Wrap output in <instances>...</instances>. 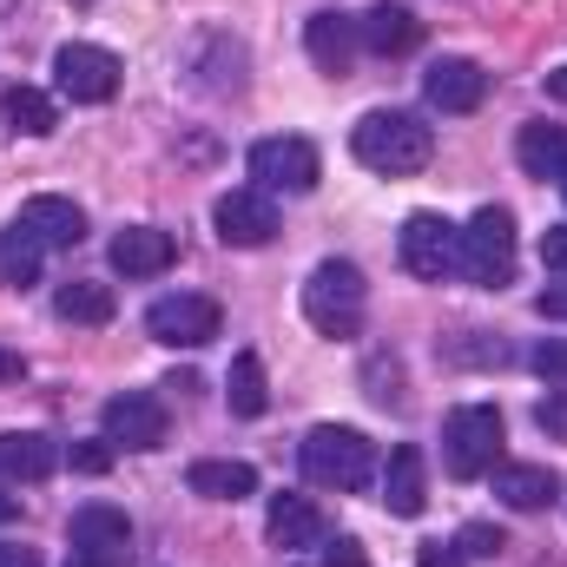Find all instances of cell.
<instances>
[{"instance_id":"obj_1","label":"cell","mask_w":567,"mask_h":567,"mask_svg":"<svg viewBox=\"0 0 567 567\" xmlns=\"http://www.w3.org/2000/svg\"><path fill=\"white\" fill-rule=\"evenodd\" d=\"M297 462H303V475L317 488H337V495H357V488L377 482V442L350 423H317L303 435Z\"/></svg>"},{"instance_id":"obj_2","label":"cell","mask_w":567,"mask_h":567,"mask_svg":"<svg viewBox=\"0 0 567 567\" xmlns=\"http://www.w3.org/2000/svg\"><path fill=\"white\" fill-rule=\"evenodd\" d=\"M350 152H357L370 172H383V178H410V172H423V165H429L435 133H429L416 113H396V106H383V113H363V120H357Z\"/></svg>"},{"instance_id":"obj_3","label":"cell","mask_w":567,"mask_h":567,"mask_svg":"<svg viewBox=\"0 0 567 567\" xmlns=\"http://www.w3.org/2000/svg\"><path fill=\"white\" fill-rule=\"evenodd\" d=\"M363 310H370V284L363 271L350 265V258H323L310 284H303V317H310V330H323V337H357L363 330Z\"/></svg>"},{"instance_id":"obj_4","label":"cell","mask_w":567,"mask_h":567,"mask_svg":"<svg viewBox=\"0 0 567 567\" xmlns=\"http://www.w3.org/2000/svg\"><path fill=\"white\" fill-rule=\"evenodd\" d=\"M455 271L482 290H502L515 278V212L508 205H482L468 225H462V245H455Z\"/></svg>"},{"instance_id":"obj_5","label":"cell","mask_w":567,"mask_h":567,"mask_svg":"<svg viewBox=\"0 0 567 567\" xmlns=\"http://www.w3.org/2000/svg\"><path fill=\"white\" fill-rule=\"evenodd\" d=\"M442 462H449L455 482H482V475H495V462H502V410H488V403H462V410L442 423Z\"/></svg>"},{"instance_id":"obj_6","label":"cell","mask_w":567,"mask_h":567,"mask_svg":"<svg viewBox=\"0 0 567 567\" xmlns=\"http://www.w3.org/2000/svg\"><path fill=\"white\" fill-rule=\"evenodd\" d=\"M455 245H462V225H449L442 212H410L403 231H396V258L403 271L423 284H442L455 271Z\"/></svg>"},{"instance_id":"obj_7","label":"cell","mask_w":567,"mask_h":567,"mask_svg":"<svg viewBox=\"0 0 567 567\" xmlns=\"http://www.w3.org/2000/svg\"><path fill=\"white\" fill-rule=\"evenodd\" d=\"M251 178H258V192L303 198V192H317L323 158H317V145L297 140V133H284V140H258L251 145Z\"/></svg>"},{"instance_id":"obj_8","label":"cell","mask_w":567,"mask_h":567,"mask_svg":"<svg viewBox=\"0 0 567 567\" xmlns=\"http://www.w3.org/2000/svg\"><path fill=\"white\" fill-rule=\"evenodd\" d=\"M120 53H106V47H86V40H73V47H60L53 53V80H60V93L73 100V106H106L113 93H120Z\"/></svg>"},{"instance_id":"obj_9","label":"cell","mask_w":567,"mask_h":567,"mask_svg":"<svg viewBox=\"0 0 567 567\" xmlns=\"http://www.w3.org/2000/svg\"><path fill=\"white\" fill-rule=\"evenodd\" d=\"M145 330H152L158 343H172V350H205V343L225 330V310H218L212 297H198V290H178V297H158V303L145 310Z\"/></svg>"},{"instance_id":"obj_10","label":"cell","mask_w":567,"mask_h":567,"mask_svg":"<svg viewBox=\"0 0 567 567\" xmlns=\"http://www.w3.org/2000/svg\"><path fill=\"white\" fill-rule=\"evenodd\" d=\"M212 225H218V238H225L231 251H265V245L278 238V205H271V192L245 185V192H225V198L212 205Z\"/></svg>"},{"instance_id":"obj_11","label":"cell","mask_w":567,"mask_h":567,"mask_svg":"<svg viewBox=\"0 0 567 567\" xmlns=\"http://www.w3.org/2000/svg\"><path fill=\"white\" fill-rule=\"evenodd\" d=\"M73 555H93V561L120 567L133 555V522H126V508H113V502H86V508H73Z\"/></svg>"},{"instance_id":"obj_12","label":"cell","mask_w":567,"mask_h":567,"mask_svg":"<svg viewBox=\"0 0 567 567\" xmlns=\"http://www.w3.org/2000/svg\"><path fill=\"white\" fill-rule=\"evenodd\" d=\"M100 423H106V442L113 449H158L165 442V403L152 396V390H126V396H113L106 410H100Z\"/></svg>"},{"instance_id":"obj_13","label":"cell","mask_w":567,"mask_h":567,"mask_svg":"<svg viewBox=\"0 0 567 567\" xmlns=\"http://www.w3.org/2000/svg\"><path fill=\"white\" fill-rule=\"evenodd\" d=\"M423 100L435 113H475V106L488 100V73H482L475 60H462V53H442L423 73Z\"/></svg>"},{"instance_id":"obj_14","label":"cell","mask_w":567,"mask_h":567,"mask_svg":"<svg viewBox=\"0 0 567 567\" xmlns=\"http://www.w3.org/2000/svg\"><path fill=\"white\" fill-rule=\"evenodd\" d=\"M20 231H27L40 251H73V245L86 238V212H80L73 198L40 192V198H27V205H20Z\"/></svg>"},{"instance_id":"obj_15","label":"cell","mask_w":567,"mask_h":567,"mask_svg":"<svg viewBox=\"0 0 567 567\" xmlns=\"http://www.w3.org/2000/svg\"><path fill=\"white\" fill-rule=\"evenodd\" d=\"M303 47H310L317 73L343 80V73L357 66V53H363V33H357V20H350V13H310V27H303Z\"/></svg>"},{"instance_id":"obj_16","label":"cell","mask_w":567,"mask_h":567,"mask_svg":"<svg viewBox=\"0 0 567 567\" xmlns=\"http://www.w3.org/2000/svg\"><path fill=\"white\" fill-rule=\"evenodd\" d=\"M106 258H113L120 278H158V271H172L178 245H172V231H158V225H126Z\"/></svg>"},{"instance_id":"obj_17","label":"cell","mask_w":567,"mask_h":567,"mask_svg":"<svg viewBox=\"0 0 567 567\" xmlns=\"http://www.w3.org/2000/svg\"><path fill=\"white\" fill-rule=\"evenodd\" d=\"M357 33H363V47H370V53H383V60H396V53H416V47H423V20H416L410 7H396V0L370 7V13L357 20Z\"/></svg>"},{"instance_id":"obj_18","label":"cell","mask_w":567,"mask_h":567,"mask_svg":"<svg viewBox=\"0 0 567 567\" xmlns=\"http://www.w3.org/2000/svg\"><path fill=\"white\" fill-rule=\"evenodd\" d=\"M495 495H502L515 515H535V508H548V502L561 495V475H555L548 462H502V468H495Z\"/></svg>"},{"instance_id":"obj_19","label":"cell","mask_w":567,"mask_h":567,"mask_svg":"<svg viewBox=\"0 0 567 567\" xmlns=\"http://www.w3.org/2000/svg\"><path fill=\"white\" fill-rule=\"evenodd\" d=\"M60 468V442L40 429H13L0 435V482H47Z\"/></svg>"},{"instance_id":"obj_20","label":"cell","mask_w":567,"mask_h":567,"mask_svg":"<svg viewBox=\"0 0 567 567\" xmlns=\"http://www.w3.org/2000/svg\"><path fill=\"white\" fill-rule=\"evenodd\" d=\"M429 502V475H423V449L416 442H403V449H390V468H383V508L390 515H423Z\"/></svg>"},{"instance_id":"obj_21","label":"cell","mask_w":567,"mask_h":567,"mask_svg":"<svg viewBox=\"0 0 567 567\" xmlns=\"http://www.w3.org/2000/svg\"><path fill=\"white\" fill-rule=\"evenodd\" d=\"M265 528H271V542H278V548H323V542H330V522H323L303 495H278Z\"/></svg>"},{"instance_id":"obj_22","label":"cell","mask_w":567,"mask_h":567,"mask_svg":"<svg viewBox=\"0 0 567 567\" xmlns=\"http://www.w3.org/2000/svg\"><path fill=\"white\" fill-rule=\"evenodd\" d=\"M185 488H192V495H212V502H245V495H258V468H251V462H231V455L192 462Z\"/></svg>"},{"instance_id":"obj_23","label":"cell","mask_w":567,"mask_h":567,"mask_svg":"<svg viewBox=\"0 0 567 567\" xmlns=\"http://www.w3.org/2000/svg\"><path fill=\"white\" fill-rule=\"evenodd\" d=\"M515 158H522V172H528V178H561V172H567V126H548V120L522 126Z\"/></svg>"},{"instance_id":"obj_24","label":"cell","mask_w":567,"mask_h":567,"mask_svg":"<svg viewBox=\"0 0 567 567\" xmlns=\"http://www.w3.org/2000/svg\"><path fill=\"white\" fill-rule=\"evenodd\" d=\"M225 403H231V416H265V410H271V383H265V363H258V350H238V357H231Z\"/></svg>"},{"instance_id":"obj_25","label":"cell","mask_w":567,"mask_h":567,"mask_svg":"<svg viewBox=\"0 0 567 567\" xmlns=\"http://www.w3.org/2000/svg\"><path fill=\"white\" fill-rule=\"evenodd\" d=\"M53 310L66 317V323H106L120 303H113V284H93V278H73L53 290Z\"/></svg>"},{"instance_id":"obj_26","label":"cell","mask_w":567,"mask_h":567,"mask_svg":"<svg viewBox=\"0 0 567 567\" xmlns=\"http://www.w3.org/2000/svg\"><path fill=\"white\" fill-rule=\"evenodd\" d=\"M0 113H7V126L27 133V140H47V133L60 126V106H53L40 86H13V93L0 100Z\"/></svg>"},{"instance_id":"obj_27","label":"cell","mask_w":567,"mask_h":567,"mask_svg":"<svg viewBox=\"0 0 567 567\" xmlns=\"http://www.w3.org/2000/svg\"><path fill=\"white\" fill-rule=\"evenodd\" d=\"M33 278H40V245L20 225H7L0 231V290H27Z\"/></svg>"},{"instance_id":"obj_28","label":"cell","mask_w":567,"mask_h":567,"mask_svg":"<svg viewBox=\"0 0 567 567\" xmlns=\"http://www.w3.org/2000/svg\"><path fill=\"white\" fill-rule=\"evenodd\" d=\"M502 548H508V535L488 528V522H468V528L455 535V555H462V561H495Z\"/></svg>"},{"instance_id":"obj_29","label":"cell","mask_w":567,"mask_h":567,"mask_svg":"<svg viewBox=\"0 0 567 567\" xmlns=\"http://www.w3.org/2000/svg\"><path fill=\"white\" fill-rule=\"evenodd\" d=\"M370 403H383V410H403V370L390 363V357H370Z\"/></svg>"},{"instance_id":"obj_30","label":"cell","mask_w":567,"mask_h":567,"mask_svg":"<svg viewBox=\"0 0 567 567\" xmlns=\"http://www.w3.org/2000/svg\"><path fill=\"white\" fill-rule=\"evenodd\" d=\"M113 455H120V449H113L106 435H100V442H73V449H66V462H73L80 475H106V468H113Z\"/></svg>"},{"instance_id":"obj_31","label":"cell","mask_w":567,"mask_h":567,"mask_svg":"<svg viewBox=\"0 0 567 567\" xmlns=\"http://www.w3.org/2000/svg\"><path fill=\"white\" fill-rule=\"evenodd\" d=\"M548 383H567V337H548V343H535V357H528Z\"/></svg>"},{"instance_id":"obj_32","label":"cell","mask_w":567,"mask_h":567,"mask_svg":"<svg viewBox=\"0 0 567 567\" xmlns=\"http://www.w3.org/2000/svg\"><path fill=\"white\" fill-rule=\"evenodd\" d=\"M535 423L548 429L555 442H567V390H548V396L535 403Z\"/></svg>"},{"instance_id":"obj_33","label":"cell","mask_w":567,"mask_h":567,"mask_svg":"<svg viewBox=\"0 0 567 567\" xmlns=\"http://www.w3.org/2000/svg\"><path fill=\"white\" fill-rule=\"evenodd\" d=\"M323 567H370V555L357 535H337V542H323Z\"/></svg>"},{"instance_id":"obj_34","label":"cell","mask_w":567,"mask_h":567,"mask_svg":"<svg viewBox=\"0 0 567 567\" xmlns=\"http://www.w3.org/2000/svg\"><path fill=\"white\" fill-rule=\"evenodd\" d=\"M542 265L567 278V225H548V231H542Z\"/></svg>"},{"instance_id":"obj_35","label":"cell","mask_w":567,"mask_h":567,"mask_svg":"<svg viewBox=\"0 0 567 567\" xmlns=\"http://www.w3.org/2000/svg\"><path fill=\"white\" fill-rule=\"evenodd\" d=\"M416 567H468V561L455 555V542H423V555H416Z\"/></svg>"},{"instance_id":"obj_36","label":"cell","mask_w":567,"mask_h":567,"mask_svg":"<svg viewBox=\"0 0 567 567\" xmlns=\"http://www.w3.org/2000/svg\"><path fill=\"white\" fill-rule=\"evenodd\" d=\"M535 310H542V317H555V323H567V278L548 284V290L535 297Z\"/></svg>"},{"instance_id":"obj_37","label":"cell","mask_w":567,"mask_h":567,"mask_svg":"<svg viewBox=\"0 0 567 567\" xmlns=\"http://www.w3.org/2000/svg\"><path fill=\"white\" fill-rule=\"evenodd\" d=\"M0 567H40V555L20 548V542H0Z\"/></svg>"},{"instance_id":"obj_38","label":"cell","mask_w":567,"mask_h":567,"mask_svg":"<svg viewBox=\"0 0 567 567\" xmlns=\"http://www.w3.org/2000/svg\"><path fill=\"white\" fill-rule=\"evenodd\" d=\"M27 377V357L20 350H0V383H20Z\"/></svg>"},{"instance_id":"obj_39","label":"cell","mask_w":567,"mask_h":567,"mask_svg":"<svg viewBox=\"0 0 567 567\" xmlns=\"http://www.w3.org/2000/svg\"><path fill=\"white\" fill-rule=\"evenodd\" d=\"M548 100H561V106H567V66H561V73H548Z\"/></svg>"},{"instance_id":"obj_40","label":"cell","mask_w":567,"mask_h":567,"mask_svg":"<svg viewBox=\"0 0 567 567\" xmlns=\"http://www.w3.org/2000/svg\"><path fill=\"white\" fill-rule=\"evenodd\" d=\"M13 515H20V502H13V495H0V528H7Z\"/></svg>"},{"instance_id":"obj_41","label":"cell","mask_w":567,"mask_h":567,"mask_svg":"<svg viewBox=\"0 0 567 567\" xmlns=\"http://www.w3.org/2000/svg\"><path fill=\"white\" fill-rule=\"evenodd\" d=\"M66 567H106V561H93V555H66Z\"/></svg>"},{"instance_id":"obj_42","label":"cell","mask_w":567,"mask_h":567,"mask_svg":"<svg viewBox=\"0 0 567 567\" xmlns=\"http://www.w3.org/2000/svg\"><path fill=\"white\" fill-rule=\"evenodd\" d=\"M561 192H567V172H561Z\"/></svg>"}]
</instances>
